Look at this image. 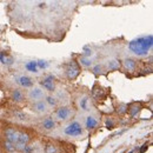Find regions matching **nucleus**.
<instances>
[{"mask_svg": "<svg viewBox=\"0 0 153 153\" xmlns=\"http://www.w3.org/2000/svg\"><path fill=\"white\" fill-rule=\"evenodd\" d=\"M140 105L139 104H133V105H131V106H129V112H130V115L132 117V118H136L137 115H138V113H139V111H140Z\"/></svg>", "mask_w": 153, "mask_h": 153, "instance_id": "obj_12", "label": "nucleus"}, {"mask_svg": "<svg viewBox=\"0 0 153 153\" xmlns=\"http://www.w3.org/2000/svg\"><path fill=\"white\" fill-rule=\"evenodd\" d=\"M120 66H121L120 61L117 60V59H113V60L108 61V70L110 71H118L120 68Z\"/></svg>", "mask_w": 153, "mask_h": 153, "instance_id": "obj_13", "label": "nucleus"}, {"mask_svg": "<svg viewBox=\"0 0 153 153\" xmlns=\"http://www.w3.org/2000/svg\"><path fill=\"white\" fill-rule=\"evenodd\" d=\"M54 121H53V119H51V118H46L45 120H44V122H43V126L46 129V130H52L53 127H54Z\"/></svg>", "mask_w": 153, "mask_h": 153, "instance_id": "obj_17", "label": "nucleus"}, {"mask_svg": "<svg viewBox=\"0 0 153 153\" xmlns=\"http://www.w3.org/2000/svg\"><path fill=\"white\" fill-rule=\"evenodd\" d=\"M5 137H6V139H7V141H10L11 144H17V141H18V137H19V132L18 131H15L14 129H7L6 131H5Z\"/></svg>", "mask_w": 153, "mask_h": 153, "instance_id": "obj_4", "label": "nucleus"}, {"mask_svg": "<svg viewBox=\"0 0 153 153\" xmlns=\"http://www.w3.org/2000/svg\"><path fill=\"white\" fill-rule=\"evenodd\" d=\"M79 73H80V68L74 61L71 63L66 68V75L68 79H75L79 75Z\"/></svg>", "mask_w": 153, "mask_h": 153, "instance_id": "obj_3", "label": "nucleus"}, {"mask_svg": "<svg viewBox=\"0 0 153 153\" xmlns=\"http://www.w3.org/2000/svg\"><path fill=\"white\" fill-rule=\"evenodd\" d=\"M106 129H108V130H112L113 127H114V124H113V121L112 120H106Z\"/></svg>", "mask_w": 153, "mask_h": 153, "instance_id": "obj_26", "label": "nucleus"}, {"mask_svg": "<svg viewBox=\"0 0 153 153\" xmlns=\"http://www.w3.org/2000/svg\"><path fill=\"white\" fill-rule=\"evenodd\" d=\"M22 152L24 153H32V147L28 146V145H25L22 148Z\"/></svg>", "mask_w": 153, "mask_h": 153, "instance_id": "obj_27", "label": "nucleus"}, {"mask_svg": "<svg viewBox=\"0 0 153 153\" xmlns=\"http://www.w3.org/2000/svg\"><path fill=\"white\" fill-rule=\"evenodd\" d=\"M70 113L71 112H70V110L67 107H60L58 110V112H57V117L59 119H61V120H66L70 117Z\"/></svg>", "mask_w": 153, "mask_h": 153, "instance_id": "obj_7", "label": "nucleus"}, {"mask_svg": "<svg viewBox=\"0 0 153 153\" xmlns=\"http://www.w3.org/2000/svg\"><path fill=\"white\" fill-rule=\"evenodd\" d=\"M97 124H98V121L93 118V117H88L87 119H86V127L87 129H94L96 126H97Z\"/></svg>", "mask_w": 153, "mask_h": 153, "instance_id": "obj_16", "label": "nucleus"}, {"mask_svg": "<svg viewBox=\"0 0 153 153\" xmlns=\"http://www.w3.org/2000/svg\"><path fill=\"white\" fill-rule=\"evenodd\" d=\"M13 114H14L15 119H18V120H20V121L26 120V114H25V113H22V112H20V111H14V112H13Z\"/></svg>", "mask_w": 153, "mask_h": 153, "instance_id": "obj_19", "label": "nucleus"}, {"mask_svg": "<svg viewBox=\"0 0 153 153\" xmlns=\"http://www.w3.org/2000/svg\"><path fill=\"white\" fill-rule=\"evenodd\" d=\"M93 72H94L96 74L100 73V72H101V66H100V65H96V66L93 67Z\"/></svg>", "mask_w": 153, "mask_h": 153, "instance_id": "obj_28", "label": "nucleus"}, {"mask_svg": "<svg viewBox=\"0 0 153 153\" xmlns=\"http://www.w3.org/2000/svg\"><path fill=\"white\" fill-rule=\"evenodd\" d=\"M41 85L47 89V91H54V77L48 75L45 79L41 80Z\"/></svg>", "mask_w": 153, "mask_h": 153, "instance_id": "obj_5", "label": "nucleus"}, {"mask_svg": "<svg viewBox=\"0 0 153 153\" xmlns=\"http://www.w3.org/2000/svg\"><path fill=\"white\" fill-rule=\"evenodd\" d=\"M86 103H87V99H86V98H84V99L81 100V103H80V105H81V108H82V110H87V107H86Z\"/></svg>", "mask_w": 153, "mask_h": 153, "instance_id": "obj_29", "label": "nucleus"}, {"mask_svg": "<svg viewBox=\"0 0 153 153\" xmlns=\"http://www.w3.org/2000/svg\"><path fill=\"white\" fill-rule=\"evenodd\" d=\"M124 66H125L126 70L133 71V70H136V67H137V63H136L134 59L129 58V59H125V60H124Z\"/></svg>", "mask_w": 153, "mask_h": 153, "instance_id": "obj_9", "label": "nucleus"}, {"mask_svg": "<svg viewBox=\"0 0 153 153\" xmlns=\"http://www.w3.org/2000/svg\"><path fill=\"white\" fill-rule=\"evenodd\" d=\"M129 111V105H126V104H121V105H119V107H118V112L120 113V114H124V113H126Z\"/></svg>", "mask_w": 153, "mask_h": 153, "instance_id": "obj_21", "label": "nucleus"}, {"mask_svg": "<svg viewBox=\"0 0 153 153\" xmlns=\"http://www.w3.org/2000/svg\"><path fill=\"white\" fill-rule=\"evenodd\" d=\"M18 82L22 86V87H31L33 85V81L29 77H26V75H21L18 80Z\"/></svg>", "mask_w": 153, "mask_h": 153, "instance_id": "obj_8", "label": "nucleus"}, {"mask_svg": "<svg viewBox=\"0 0 153 153\" xmlns=\"http://www.w3.org/2000/svg\"><path fill=\"white\" fill-rule=\"evenodd\" d=\"M28 141H29V136H28L27 133L19 132V137H18V141H17V144L25 146V145H27Z\"/></svg>", "mask_w": 153, "mask_h": 153, "instance_id": "obj_11", "label": "nucleus"}, {"mask_svg": "<svg viewBox=\"0 0 153 153\" xmlns=\"http://www.w3.org/2000/svg\"><path fill=\"white\" fill-rule=\"evenodd\" d=\"M45 152L46 153H57V147L54 145H52V144H48L46 146V148H45Z\"/></svg>", "mask_w": 153, "mask_h": 153, "instance_id": "obj_22", "label": "nucleus"}, {"mask_svg": "<svg viewBox=\"0 0 153 153\" xmlns=\"http://www.w3.org/2000/svg\"><path fill=\"white\" fill-rule=\"evenodd\" d=\"M0 61H1L4 65H11L13 63V59L11 57H8L5 52H1L0 53Z\"/></svg>", "mask_w": 153, "mask_h": 153, "instance_id": "obj_14", "label": "nucleus"}, {"mask_svg": "<svg viewBox=\"0 0 153 153\" xmlns=\"http://www.w3.org/2000/svg\"><path fill=\"white\" fill-rule=\"evenodd\" d=\"M147 148H148V145H147V144H145V145H143V147H141V148L139 150V152H141V153H144V152H145V151H146Z\"/></svg>", "mask_w": 153, "mask_h": 153, "instance_id": "obj_30", "label": "nucleus"}, {"mask_svg": "<svg viewBox=\"0 0 153 153\" xmlns=\"http://www.w3.org/2000/svg\"><path fill=\"white\" fill-rule=\"evenodd\" d=\"M28 97L31 99H33V100H39V99H41L44 97V92L40 88H33V89L29 91Z\"/></svg>", "mask_w": 153, "mask_h": 153, "instance_id": "obj_6", "label": "nucleus"}, {"mask_svg": "<svg viewBox=\"0 0 153 153\" xmlns=\"http://www.w3.org/2000/svg\"><path fill=\"white\" fill-rule=\"evenodd\" d=\"M152 46H153V37L152 34H150L147 37H141L132 40L129 45V48L134 54L143 57L148 54V51L152 48Z\"/></svg>", "mask_w": 153, "mask_h": 153, "instance_id": "obj_1", "label": "nucleus"}, {"mask_svg": "<svg viewBox=\"0 0 153 153\" xmlns=\"http://www.w3.org/2000/svg\"><path fill=\"white\" fill-rule=\"evenodd\" d=\"M89 54H92V51H91V50H87V48H86V52H85V58H87V57H88Z\"/></svg>", "mask_w": 153, "mask_h": 153, "instance_id": "obj_31", "label": "nucleus"}, {"mask_svg": "<svg viewBox=\"0 0 153 153\" xmlns=\"http://www.w3.org/2000/svg\"><path fill=\"white\" fill-rule=\"evenodd\" d=\"M46 101H47L51 106H55V105H57V100H55V98H53V97H47Z\"/></svg>", "mask_w": 153, "mask_h": 153, "instance_id": "obj_25", "label": "nucleus"}, {"mask_svg": "<svg viewBox=\"0 0 153 153\" xmlns=\"http://www.w3.org/2000/svg\"><path fill=\"white\" fill-rule=\"evenodd\" d=\"M80 63H81V65H84V66L88 67V66H91L92 61H91V60H89L88 58H85V57H82V58L80 59Z\"/></svg>", "mask_w": 153, "mask_h": 153, "instance_id": "obj_24", "label": "nucleus"}, {"mask_svg": "<svg viewBox=\"0 0 153 153\" xmlns=\"http://www.w3.org/2000/svg\"><path fill=\"white\" fill-rule=\"evenodd\" d=\"M4 147H5V150H6L7 152H10V153H13V152L15 151L14 145H13V144H11L10 141H5V143H4Z\"/></svg>", "mask_w": 153, "mask_h": 153, "instance_id": "obj_20", "label": "nucleus"}, {"mask_svg": "<svg viewBox=\"0 0 153 153\" xmlns=\"http://www.w3.org/2000/svg\"><path fill=\"white\" fill-rule=\"evenodd\" d=\"M47 66H48V64H47V61H45V60H38V61H37V67H38V68L44 70V68H46Z\"/></svg>", "mask_w": 153, "mask_h": 153, "instance_id": "obj_23", "label": "nucleus"}, {"mask_svg": "<svg viewBox=\"0 0 153 153\" xmlns=\"http://www.w3.org/2000/svg\"><path fill=\"white\" fill-rule=\"evenodd\" d=\"M33 111L38 112V113H43L46 111V103L43 101V100H39L37 101L34 105H33Z\"/></svg>", "mask_w": 153, "mask_h": 153, "instance_id": "obj_10", "label": "nucleus"}, {"mask_svg": "<svg viewBox=\"0 0 153 153\" xmlns=\"http://www.w3.org/2000/svg\"><path fill=\"white\" fill-rule=\"evenodd\" d=\"M26 70L33 73H38V67H37V61H28V63L25 65Z\"/></svg>", "mask_w": 153, "mask_h": 153, "instance_id": "obj_15", "label": "nucleus"}, {"mask_svg": "<svg viewBox=\"0 0 153 153\" xmlns=\"http://www.w3.org/2000/svg\"><path fill=\"white\" fill-rule=\"evenodd\" d=\"M65 133L67 136H71V137H77V136H80L82 134V129L80 126L79 122L74 121L72 124H70L66 129H65Z\"/></svg>", "mask_w": 153, "mask_h": 153, "instance_id": "obj_2", "label": "nucleus"}, {"mask_svg": "<svg viewBox=\"0 0 153 153\" xmlns=\"http://www.w3.org/2000/svg\"><path fill=\"white\" fill-rule=\"evenodd\" d=\"M12 99H13L14 101H17V103L21 101V100H22V93H21L19 89H14L13 93H12Z\"/></svg>", "mask_w": 153, "mask_h": 153, "instance_id": "obj_18", "label": "nucleus"}]
</instances>
